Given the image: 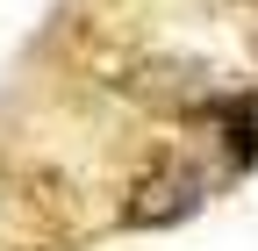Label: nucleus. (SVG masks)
<instances>
[{
  "instance_id": "nucleus-1",
  "label": "nucleus",
  "mask_w": 258,
  "mask_h": 251,
  "mask_svg": "<svg viewBox=\"0 0 258 251\" xmlns=\"http://www.w3.org/2000/svg\"><path fill=\"white\" fill-rule=\"evenodd\" d=\"M201 194H208V179L194 172V165L144 172L137 186H129V201H122V223H129V230H165V223H186V215L201 208Z\"/></svg>"
}]
</instances>
